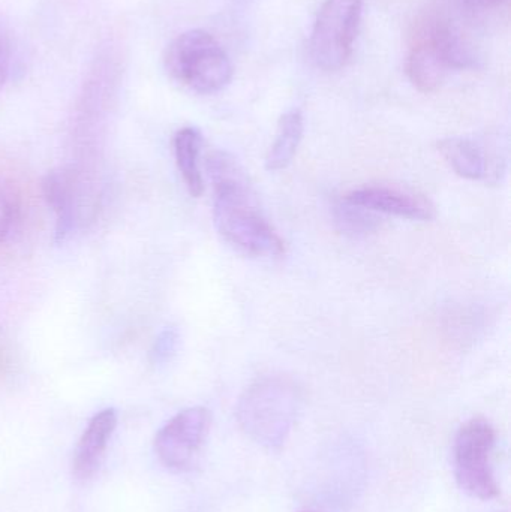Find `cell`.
<instances>
[{
    "label": "cell",
    "instance_id": "5b68a950",
    "mask_svg": "<svg viewBox=\"0 0 511 512\" xmlns=\"http://www.w3.org/2000/svg\"><path fill=\"white\" fill-rule=\"evenodd\" d=\"M495 439L497 433L488 420L473 418L459 429L453 447L456 481L467 495L480 501H491L500 495L491 465Z\"/></svg>",
    "mask_w": 511,
    "mask_h": 512
},
{
    "label": "cell",
    "instance_id": "3957f363",
    "mask_svg": "<svg viewBox=\"0 0 511 512\" xmlns=\"http://www.w3.org/2000/svg\"><path fill=\"white\" fill-rule=\"evenodd\" d=\"M170 77L198 95L221 92L233 78L230 56L215 36L194 29L177 36L165 51Z\"/></svg>",
    "mask_w": 511,
    "mask_h": 512
},
{
    "label": "cell",
    "instance_id": "30bf717a",
    "mask_svg": "<svg viewBox=\"0 0 511 512\" xmlns=\"http://www.w3.org/2000/svg\"><path fill=\"white\" fill-rule=\"evenodd\" d=\"M117 426L116 409H102L93 415L75 448L72 475L75 480L86 483L95 477L101 468L108 445Z\"/></svg>",
    "mask_w": 511,
    "mask_h": 512
},
{
    "label": "cell",
    "instance_id": "4fadbf2b",
    "mask_svg": "<svg viewBox=\"0 0 511 512\" xmlns=\"http://www.w3.org/2000/svg\"><path fill=\"white\" fill-rule=\"evenodd\" d=\"M303 132H305V122H303L302 111L290 110L282 114L275 141L267 153V170L281 171L291 164L302 143Z\"/></svg>",
    "mask_w": 511,
    "mask_h": 512
},
{
    "label": "cell",
    "instance_id": "2e32d148",
    "mask_svg": "<svg viewBox=\"0 0 511 512\" xmlns=\"http://www.w3.org/2000/svg\"><path fill=\"white\" fill-rule=\"evenodd\" d=\"M17 219V204L14 195L0 183V243L5 242Z\"/></svg>",
    "mask_w": 511,
    "mask_h": 512
},
{
    "label": "cell",
    "instance_id": "9c48e42d",
    "mask_svg": "<svg viewBox=\"0 0 511 512\" xmlns=\"http://www.w3.org/2000/svg\"><path fill=\"white\" fill-rule=\"evenodd\" d=\"M443 158L458 176L473 182H491L503 174V159L489 155L479 141L467 137H452L438 143Z\"/></svg>",
    "mask_w": 511,
    "mask_h": 512
},
{
    "label": "cell",
    "instance_id": "d6986e66",
    "mask_svg": "<svg viewBox=\"0 0 511 512\" xmlns=\"http://www.w3.org/2000/svg\"><path fill=\"white\" fill-rule=\"evenodd\" d=\"M302 512H311V511H302Z\"/></svg>",
    "mask_w": 511,
    "mask_h": 512
},
{
    "label": "cell",
    "instance_id": "7a4b0ae2",
    "mask_svg": "<svg viewBox=\"0 0 511 512\" xmlns=\"http://www.w3.org/2000/svg\"><path fill=\"white\" fill-rule=\"evenodd\" d=\"M299 390L284 376H263L252 382L237 403L239 426L261 447L285 444L299 409Z\"/></svg>",
    "mask_w": 511,
    "mask_h": 512
},
{
    "label": "cell",
    "instance_id": "e0dca14e",
    "mask_svg": "<svg viewBox=\"0 0 511 512\" xmlns=\"http://www.w3.org/2000/svg\"><path fill=\"white\" fill-rule=\"evenodd\" d=\"M12 66V42L6 27L0 23V90L5 87Z\"/></svg>",
    "mask_w": 511,
    "mask_h": 512
},
{
    "label": "cell",
    "instance_id": "6da1fadb",
    "mask_svg": "<svg viewBox=\"0 0 511 512\" xmlns=\"http://www.w3.org/2000/svg\"><path fill=\"white\" fill-rule=\"evenodd\" d=\"M206 168L215 188L213 221L219 236L254 258L284 255V240L264 218L239 162L228 153L213 152L207 156Z\"/></svg>",
    "mask_w": 511,
    "mask_h": 512
},
{
    "label": "cell",
    "instance_id": "277c9868",
    "mask_svg": "<svg viewBox=\"0 0 511 512\" xmlns=\"http://www.w3.org/2000/svg\"><path fill=\"white\" fill-rule=\"evenodd\" d=\"M476 63V51L468 39L455 27L437 24L411 48L405 71L417 90L432 93L443 86L450 72L474 68Z\"/></svg>",
    "mask_w": 511,
    "mask_h": 512
},
{
    "label": "cell",
    "instance_id": "5bb4252c",
    "mask_svg": "<svg viewBox=\"0 0 511 512\" xmlns=\"http://www.w3.org/2000/svg\"><path fill=\"white\" fill-rule=\"evenodd\" d=\"M336 222L342 231L351 234L371 233L378 227V219L375 218L374 213L347 201L336 207Z\"/></svg>",
    "mask_w": 511,
    "mask_h": 512
},
{
    "label": "cell",
    "instance_id": "52a82bcc",
    "mask_svg": "<svg viewBox=\"0 0 511 512\" xmlns=\"http://www.w3.org/2000/svg\"><path fill=\"white\" fill-rule=\"evenodd\" d=\"M212 415L203 406L174 415L155 438L159 462L174 472H188L197 465L209 438Z\"/></svg>",
    "mask_w": 511,
    "mask_h": 512
},
{
    "label": "cell",
    "instance_id": "8fae6325",
    "mask_svg": "<svg viewBox=\"0 0 511 512\" xmlns=\"http://www.w3.org/2000/svg\"><path fill=\"white\" fill-rule=\"evenodd\" d=\"M42 192L48 207L56 213V242H65L77 222V176L66 168L50 171L42 182Z\"/></svg>",
    "mask_w": 511,
    "mask_h": 512
},
{
    "label": "cell",
    "instance_id": "9a60e30c",
    "mask_svg": "<svg viewBox=\"0 0 511 512\" xmlns=\"http://www.w3.org/2000/svg\"><path fill=\"white\" fill-rule=\"evenodd\" d=\"M179 348V333L174 328H167L156 337L152 349H150V360L153 364H165L176 355Z\"/></svg>",
    "mask_w": 511,
    "mask_h": 512
},
{
    "label": "cell",
    "instance_id": "ba28073f",
    "mask_svg": "<svg viewBox=\"0 0 511 512\" xmlns=\"http://www.w3.org/2000/svg\"><path fill=\"white\" fill-rule=\"evenodd\" d=\"M344 201L372 213H386L410 221H431L435 207L428 198L389 186H365L345 195Z\"/></svg>",
    "mask_w": 511,
    "mask_h": 512
},
{
    "label": "cell",
    "instance_id": "ac0fdd59",
    "mask_svg": "<svg viewBox=\"0 0 511 512\" xmlns=\"http://www.w3.org/2000/svg\"><path fill=\"white\" fill-rule=\"evenodd\" d=\"M465 2L477 11H488V9L501 8L507 0H465Z\"/></svg>",
    "mask_w": 511,
    "mask_h": 512
},
{
    "label": "cell",
    "instance_id": "7c38bea8",
    "mask_svg": "<svg viewBox=\"0 0 511 512\" xmlns=\"http://www.w3.org/2000/svg\"><path fill=\"white\" fill-rule=\"evenodd\" d=\"M203 137L197 128L185 126L179 129L173 138L174 158L186 189L194 198L204 192L203 174L200 168V153Z\"/></svg>",
    "mask_w": 511,
    "mask_h": 512
},
{
    "label": "cell",
    "instance_id": "8992f818",
    "mask_svg": "<svg viewBox=\"0 0 511 512\" xmlns=\"http://www.w3.org/2000/svg\"><path fill=\"white\" fill-rule=\"evenodd\" d=\"M363 0H324L311 33V57L323 71H339L353 54Z\"/></svg>",
    "mask_w": 511,
    "mask_h": 512
}]
</instances>
